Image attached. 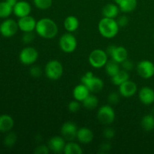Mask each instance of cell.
<instances>
[{"label":"cell","instance_id":"d6986e66","mask_svg":"<svg viewBox=\"0 0 154 154\" xmlns=\"http://www.w3.org/2000/svg\"><path fill=\"white\" fill-rule=\"evenodd\" d=\"M102 12L104 17L114 18V19L118 16L119 12H120V8H119L118 5L109 3L104 6Z\"/></svg>","mask_w":154,"mask_h":154},{"label":"cell","instance_id":"ab89813d","mask_svg":"<svg viewBox=\"0 0 154 154\" xmlns=\"http://www.w3.org/2000/svg\"><path fill=\"white\" fill-rule=\"evenodd\" d=\"M110 149H111V145L109 144H103L99 148V153H106L109 152Z\"/></svg>","mask_w":154,"mask_h":154},{"label":"cell","instance_id":"f546056e","mask_svg":"<svg viewBox=\"0 0 154 154\" xmlns=\"http://www.w3.org/2000/svg\"><path fill=\"white\" fill-rule=\"evenodd\" d=\"M35 6L41 10L50 8L53 4V0H33Z\"/></svg>","mask_w":154,"mask_h":154},{"label":"cell","instance_id":"7bdbcfd3","mask_svg":"<svg viewBox=\"0 0 154 154\" xmlns=\"http://www.w3.org/2000/svg\"><path fill=\"white\" fill-rule=\"evenodd\" d=\"M122 1H123V0H114V2H115V3H116V4H117V5L120 4V3Z\"/></svg>","mask_w":154,"mask_h":154},{"label":"cell","instance_id":"ffe728a7","mask_svg":"<svg viewBox=\"0 0 154 154\" xmlns=\"http://www.w3.org/2000/svg\"><path fill=\"white\" fill-rule=\"evenodd\" d=\"M111 59L118 63H122L123 61L127 60L128 52L127 50L123 46H116L115 49L111 55Z\"/></svg>","mask_w":154,"mask_h":154},{"label":"cell","instance_id":"cb8c5ba5","mask_svg":"<svg viewBox=\"0 0 154 154\" xmlns=\"http://www.w3.org/2000/svg\"><path fill=\"white\" fill-rule=\"evenodd\" d=\"M128 80H129V75L127 71L125 70H120L115 75L111 77V82L117 86H120Z\"/></svg>","mask_w":154,"mask_h":154},{"label":"cell","instance_id":"1f68e13d","mask_svg":"<svg viewBox=\"0 0 154 154\" xmlns=\"http://www.w3.org/2000/svg\"><path fill=\"white\" fill-rule=\"evenodd\" d=\"M80 108H81V105H80L79 102L78 100L72 101V102H69V105H68L69 111L72 113L78 112L79 111Z\"/></svg>","mask_w":154,"mask_h":154},{"label":"cell","instance_id":"44dd1931","mask_svg":"<svg viewBox=\"0 0 154 154\" xmlns=\"http://www.w3.org/2000/svg\"><path fill=\"white\" fill-rule=\"evenodd\" d=\"M14 126V121L11 116L2 114L0 116V132H8L11 130Z\"/></svg>","mask_w":154,"mask_h":154},{"label":"cell","instance_id":"d4e9b609","mask_svg":"<svg viewBox=\"0 0 154 154\" xmlns=\"http://www.w3.org/2000/svg\"><path fill=\"white\" fill-rule=\"evenodd\" d=\"M120 63H117L116 61L113 60L111 59V60H108L107 62L106 65L105 66V72H106L107 75H109L110 77H113L114 75H115L117 72H119L120 71V66H119Z\"/></svg>","mask_w":154,"mask_h":154},{"label":"cell","instance_id":"484cf974","mask_svg":"<svg viewBox=\"0 0 154 154\" xmlns=\"http://www.w3.org/2000/svg\"><path fill=\"white\" fill-rule=\"evenodd\" d=\"M82 102L84 108L88 110H93L99 105V99L94 95L89 94Z\"/></svg>","mask_w":154,"mask_h":154},{"label":"cell","instance_id":"8992f818","mask_svg":"<svg viewBox=\"0 0 154 154\" xmlns=\"http://www.w3.org/2000/svg\"><path fill=\"white\" fill-rule=\"evenodd\" d=\"M38 58V53L37 50L32 47L24 48L20 51L19 55L20 61L26 66L34 64L37 61Z\"/></svg>","mask_w":154,"mask_h":154},{"label":"cell","instance_id":"d590c367","mask_svg":"<svg viewBox=\"0 0 154 154\" xmlns=\"http://www.w3.org/2000/svg\"><path fill=\"white\" fill-rule=\"evenodd\" d=\"M49 151L50 149L48 146L40 145L35 149L34 153L35 154H48Z\"/></svg>","mask_w":154,"mask_h":154},{"label":"cell","instance_id":"5b68a950","mask_svg":"<svg viewBox=\"0 0 154 154\" xmlns=\"http://www.w3.org/2000/svg\"><path fill=\"white\" fill-rule=\"evenodd\" d=\"M59 45L63 52L66 54H71L76 50L78 42H77L76 38L72 33L68 32L61 36Z\"/></svg>","mask_w":154,"mask_h":154},{"label":"cell","instance_id":"5bb4252c","mask_svg":"<svg viewBox=\"0 0 154 154\" xmlns=\"http://www.w3.org/2000/svg\"><path fill=\"white\" fill-rule=\"evenodd\" d=\"M32 8L29 3L26 1H18L13 8V13L17 17H23L28 16L31 13Z\"/></svg>","mask_w":154,"mask_h":154},{"label":"cell","instance_id":"d6a6232c","mask_svg":"<svg viewBox=\"0 0 154 154\" xmlns=\"http://www.w3.org/2000/svg\"><path fill=\"white\" fill-rule=\"evenodd\" d=\"M29 73H30V75H31L32 77L38 78H39L41 75H42V69H41L39 66H32L31 69H30Z\"/></svg>","mask_w":154,"mask_h":154},{"label":"cell","instance_id":"9a60e30c","mask_svg":"<svg viewBox=\"0 0 154 154\" xmlns=\"http://www.w3.org/2000/svg\"><path fill=\"white\" fill-rule=\"evenodd\" d=\"M138 97L144 105H151L154 102V90L149 87H142L138 93Z\"/></svg>","mask_w":154,"mask_h":154},{"label":"cell","instance_id":"4316f807","mask_svg":"<svg viewBox=\"0 0 154 154\" xmlns=\"http://www.w3.org/2000/svg\"><path fill=\"white\" fill-rule=\"evenodd\" d=\"M141 126L147 132H150L154 129V117L151 114H147L143 117L141 121Z\"/></svg>","mask_w":154,"mask_h":154},{"label":"cell","instance_id":"e575fe53","mask_svg":"<svg viewBox=\"0 0 154 154\" xmlns=\"http://www.w3.org/2000/svg\"><path fill=\"white\" fill-rule=\"evenodd\" d=\"M108 102L111 104V105H115V104L118 103L120 102V96L118 93H111L108 97Z\"/></svg>","mask_w":154,"mask_h":154},{"label":"cell","instance_id":"52a82bcc","mask_svg":"<svg viewBox=\"0 0 154 154\" xmlns=\"http://www.w3.org/2000/svg\"><path fill=\"white\" fill-rule=\"evenodd\" d=\"M97 117L99 121L102 124H111L115 119V112L114 108L110 105H103L98 111Z\"/></svg>","mask_w":154,"mask_h":154},{"label":"cell","instance_id":"836d02e7","mask_svg":"<svg viewBox=\"0 0 154 154\" xmlns=\"http://www.w3.org/2000/svg\"><path fill=\"white\" fill-rule=\"evenodd\" d=\"M35 35L33 32H24L22 36L23 42L25 44H29L34 40Z\"/></svg>","mask_w":154,"mask_h":154},{"label":"cell","instance_id":"7c38bea8","mask_svg":"<svg viewBox=\"0 0 154 154\" xmlns=\"http://www.w3.org/2000/svg\"><path fill=\"white\" fill-rule=\"evenodd\" d=\"M17 24L19 29H20L23 32H33L35 30L37 21L34 17L28 15V16L19 18Z\"/></svg>","mask_w":154,"mask_h":154},{"label":"cell","instance_id":"83f0119b","mask_svg":"<svg viewBox=\"0 0 154 154\" xmlns=\"http://www.w3.org/2000/svg\"><path fill=\"white\" fill-rule=\"evenodd\" d=\"M63 152L66 154H81L83 153V150L77 143L69 142L66 144Z\"/></svg>","mask_w":154,"mask_h":154},{"label":"cell","instance_id":"f35d334b","mask_svg":"<svg viewBox=\"0 0 154 154\" xmlns=\"http://www.w3.org/2000/svg\"><path fill=\"white\" fill-rule=\"evenodd\" d=\"M117 23H118L119 26L124 27L126 26L128 24V23H129V19H128V17L126 16L123 15V16H120V17H118V19L117 20Z\"/></svg>","mask_w":154,"mask_h":154},{"label":"cell","instance_id":"f1b7e54d","mask_svg":"<svg viewBox=\"0 0 154 154\" xmlns=\"http://www.w3.org/2000/svg\"><path fill=\"white\" fill-rule=\"evenodd\" d=\"M13 13V7L6 1L0 2V18H8Z\"/></svg>","mask_w":154,"mask_h":154},{"label":"cell","instance_id":"6da1fadb","mask_svg":"<svg viewBox=\"0 0 154 154\" xmlns=\"http://www.w3.org/2000/svg\"><path fill=\"white\" fill-rule=\"evenodd\" d=\"M35 31L41 37L51 39L58 33V27L53 20L50 18H42L37 21Z\"/></svg>","mask_w":154,"mask_h":154},{"label":"cell","instance_id":"30bf717a","mask_svg":"<svg viewBox=\"0 0 154 154\" xmlns=\"http://www.w3.org/2000/svg\"><path fill=\"white\" fill-rule=\"evenodd\" d=\"M137 72L142 78L149 79L154 75V64L149 60H142L137 66Z\"/></svg>","mask_w":154,"mask_h":154},{"label":"cell","instance_id":"277c9868","mask_svg":"<svg viewBox=\"0 0 154 154\" xmlns=\"http://www.w3.org/2000/svg\"><path fill=\"white\" fill-rule=\"evenodd\" d=\"M108 57L107 53L103 50H93L89 56V63L95 69H100L105 67L108 61Z\"/></svg>","mask_w":154,"mask_h":154},{"label":"cell","instance_id":"b9f144b4","mask_svg":"<svg viewBox=\"0 0 154 154\" xmlns=\"http://www.w3.org/2000/svg\"><path fill=\"white\" fill-rule=\"evenodd\" d=\"M5 1L7 2L11 6V7H13V8H14V6L17 4V2H18L17 0H5Z\"/></svg>","mask_w":154,"mask_h":154},{"label":"cell","instance_id":"9c48e42d","mask_svg":"<svg viewBox=\"0 0 154 154\" xmlns=\"http://www.w3.org/2000/svg\"><path fill=\"white\" fill-rule=\"evenodd\" d=\"M81 83L84 84L87 87L91 93H99L103 89L104 82L102 79L98 77H91V78H87L84 75L81 78Z\"/></svg>","mask_w":154,"mask_h":154},{"label":"cell","instance_id":"ee69618b","mask_svg":"<svg viewBox=\"0 0 154 154\" xmlns=\"http://www.w3.org/2000/svg\"><path fill=\"white\" fill-rule=\"evenodd\" d=\"M153 38H154V35H153Z\"/></svg>","mask_w":154,"mask_h":154},{"label":"cell","instance_id":"74e56055","mask_svg":"<svg viewBox=\"0 0 154 154\" xmlns=\"http://www.w3.org/2000/svg\"><path fill=\"white\" fill-rule=\"evenodd\" d=\"M121 64H122V67H123V70L127 71V72L128 71L132 70L134 67L133 63H132V61H130V60H126L125 61H123Z\"/></svg>","mask_w":154,"mask_h":154},{"label":"cell","instance_id":"7a4b0ae2","mask_svg":"<svg viewBox=\"0 0 154 154\" xmlns=\"http://www.w3.org/2000/svg\"><path fill=\"white\" fill-rule=\"evenodd\" d=\"M98 29L101 35L106 38H112L119 32L120 26L114 18L103 17L99 23Z\"/></svg>","mask_w":154,"mask_h":154},{"label":"cell","instance_id":"2e32d148","mask_svg":"<svg viewBox=\"0 0 154 154\" xmlns=\"http://www.w3.org/2000/svg\"><path fill=\"white\" fill-rule=\"evenodd\" d=\"M63 137L54 136L50 139L48 142V147L50 150L54 153H61L63 152L66 146V141Z\"/></svg>","mask_w":154,"mask_h":154},{"label":"cell","instance_id":"603a6c76","mask_svg":"<svg viewBox=\"0 0 154 154\" xmlns=\"http://www.w3.org/2000/svg\"><path fill=\"white\" fill-rule=\"evenodd\" d=\"M138 5L137 0H123L118 5L120 10L124 13H129L132 12L136 8Z\"/></svg>","mask_w":154,"mask_h":154},{"label":"cell","instance_id":"60d3db41","mask_svg":"<svg viewBox=\"0 0 154 154\" xmlns=\"http://www.w3.org/2000/svg\"><path fill=\"white\" fill-rule=\"evenodd\" d=\"M116 46L115 45H110L109 47H108L106 49V51H105V52L107 53V54H108V56H110L111 57V54L113 53V51H114V50L115 49Z\"/></svg>","mask_w":154,"mask_h":154},{"label":"cell","instance_id":"ac0fdd59","mask_svg":"<svg viewBox=\"0 0 154 154\" xmlns=\"http://www.w3.org/2000/svg\"><path fill=\"white\" fill-rule=\"evenodd\" d=\"M90 91L86 85L81 83V84H78L74 88L73 90V96L75 100H78V102H83L86 97L90 94Z\"/></svg>","mask_w":154,"mask_h":154},{"label":"cell","instance_id":"7402d4cb","mask_svg":"<svg viewBox=\"0 0 154 154\" xmlns=\"http://www.w3.org/2000/svg\"><path fill=\"white\" fill-rule=\"evenodd\" d=\"M63 25L69 32H73L79 27V20L76 17L69 16L65 19Z\"/></svg>","mask_w":154,"mask_h":154},{"label":"cell","instance_id":"e0dca14e","mask_svg":"<svg viewBox=\"0 0 154 154\" xmlns=\"http://www.w3.org/2000/svg\"><path fill=\"white\" fill-rule=\"evenodd\" d=\"M76 138L78 141L82 144H87L91 142L93 139V133L91 129L87 127H82L78 130Z\"/></svg>","mask_w":154,"mask_h":154},{"label":"cell","instance_id":"3957f363","mask_svg":"<svg viewBox=\"0 0 154 154\" xmlns=\"http://www.w3.org/2000/svg\"><path fill=\"white\" fill-rule=\"evenodd\" d=\"M45 75L51 80H58L63 73V65L58 60H51L46 64L45 68Z\"/></svg>","mask_w":154,"mask_h":154},{"label":"cell","instance_id":"4dcf8cb0","mask_svg":"<svg viewBox=\"0 0 154 154\" xmlns=\"http://www.w3.org/2000/svg\"><path fill=\"white\" fill-rule=\"evenodd\" d=\"M17 139V135L14 132H9L5 138L4 144L8 147H12L16 143Z\"/></svg>","mask_w":154,"mask_h":154},{"label":"cell","instance_id":"ba28073f","mask_svg":"<svg viewBox=\"0 0 154 154\" xmlns=\"http://www.w3.org/2000/svg\"><path fill=\"white\" fill-rule=\"evenodd\" d=\"M19 29L17 22L13 19H6L0 24V33L5 38L14 35Z\"/></svg>","mask_w":154,"mask_h":154},{"label":"cell","instance_id":"4fadbf2b","mask_svg":"<svg viewBox=\"0 0 154 154\" xmlns=\"http://www.w3.org/2000/svg\"><path fill=\"white\" fill-rule=\"evenodd\" d=\"M137 92V85L135 82L132 81H125L119 86V93L122 96L129 98L133 96Z\"/></svg>","mask_w":154,"mask_h":154},{"label":"cell","instance_id":"8fae6325","mask_svg":"<svg viewBox=\"0 0 154 154\" xmlns=\"http://www.w3.org/2000/svg\"><path fill=\"white\" fill-rule=\"evenodd\" d=\"M78 130V127L75 123L72 121H67L63 123L62 126L61 134L65 139L71 141L76 138Z\"/></svg>","mask_w":154,"mask_h":154},{"label":"cell","instance_id":"8d00e7d4","mask_svg":"<svg viewBox=\"0 0 154 154\" xmlns=\"http://www.w3.org/2000/svg\"><path fill=\"white\" fill-rule=\"evenodd\" d=\"M103 135L105 138L107 139H111L114 137L115 135V131L114 129L111 127L106 128L103 132Z\"/></svg>","mask_w":154,"mask_h":154}]
</instances>
